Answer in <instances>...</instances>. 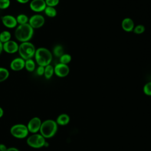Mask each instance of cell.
Wrapping results in <instances>:
<instances>
[{"label":"cell","instance_id":"obj_6","mask_svg":"<svg viewBox=\"0 0 151 151\" xmlns=\"http://www.w3.org/2000/svg\"><path fill=\"white\" fill-rule=\"evenodd\" d=\"M10 133L15 138L24 139L27 137L29 131L27 126L23 124H16L11 127Z\"/></svg>","mask_w":151,"mask_h":151},{"label":"cell","instance_id":"obj_15","mask_svg":"<svg viewBox=\"0 0 151 151\" xmlns=\"http://www.w3.org/2000/svg\"><path fill=\"white\" fill-rule=\"evenodd\" d=\"M70 121L69 116L66 114H60L57 119V123L60 125H65Z\"/></svg>","mask_w":151,"mask_h":151},{"label":"cell","instance_id":"obj_7","mask_svg":"<svg viewBox=\"0 0 151 151\" xmlns=\"http://www.w3.org/2000/svg\"><path fill=\"white\" fill-rule=\"evenodd\" d=\"M45 23L44 17L40 14H35L29 18L28 24L33 28H40Z\"/></svg>","mask_w":151,"mask_h":151},{"label":"cell","instance_id":"obj_14","mask_svg":"<svg viewBox=\"0 0 151 151\" xmlns=\"http://www.w3.org/2000/svg\"><path fill=\"white\" fill-rule=\"evenodd\" d=\"M134 23L132 19L130 18H125L122 22V27L126 32H132L134 28Z\"/></svg>","mask_w":151,"mask_h":151},{"label":"cell","instance_id":"obj_18","mask_svg":"<svg viewBox=\"0 0 151 151\" xmlns=\"http://www.w3.org/2000/svg\"><path fill=\"white\" fill-rule=\"evenodd\" d=\"M11 34L8 31H3L0 33V41L4 44L11 40Z\"/></svg>","mask_w":151,"mask_h":151},{"label":"cell","instance_id":"obj_8","mask_svg":"<svg viewBox=\"0 0 151 151\" xmlns=\"http://www.w3.org/2000/svg\"><path fill=\"white\" fill-rule=\"evenodd\" d=\"M42 122L38 117H34L29 120L27 124V128L29 132L32 133H37L40 131Z\"/></svg>","mask_w":151,"mask_h":151},{"label":"cell","instance_id":"obj_30","mask_svg":"<svg viewBox=\"0 0 151 151\" xmlns=\"http://www.w3.org/2000/svg\"><path fill=\"white\" fill-rule=\"evenodd\" d=\"M18 3L19 4H27L29 2V0H16Z\"/></svg>","mask_w":151,"mask_h":151},{"label":"cell","instance_id":"obj_32","mask_svg":"<svg viewBox=\"0 0 151 151\" xmlns=\"http://www.w3.org/2000/svg\"><path fill=\"white\" fill-rule=\"evenodd\" d=\"M4 115V110L1 107H0V118H1Z\"/></svg>","mask_w":151,"mask_h":151},{"label":"cell","instance_id":"obj_23","mask_svg":"<svg viewBox=\"0 0 151 151\" xmlns=\"http://www.w3.org/2000/svg\"><path fill=\"white\" fill-rule=\"evenodd\" d=\"M71 60V56L68 54H64L60 57V63L64 64H68Z\"/></svg>","mask_w":151,"mask_h":151},{"label":"cell","instance_id":"obj_22","mask_svg":"<svg viewBox=\"0 0 151 151\" xmlns=\"http://www.w3.org/2000/svg\"><path fill=\"white\" fill-rule=\"evenodd\" d=\"M53 54L55 57L60 58L64 54L63 47L61 45H56L53 49Z\"/></svg>","mask_w":151,"mask_h":151},{"label":"cell","instance_id":"obj_2","mask_svg":"<svg viewBox=\"0 0 151 151\" xmlns=\"http://www.w3.org/2000/svg\"><path fill=\"white\" fill-rule=\"evenodd\" d=\"M34 57L38 65L45 67L50 64L52 59V55L48 49L40 47L36 50Z\"/></svg>","mask_w":151,"mask_h":151},{"label":"cell","instance_id":"obj_12","mask_svg":"<svg viewBox=\"0 0 151 151\" xmlns=\"http://www.w3.org/2000/svg\"><path fill=\"white\" fill-rule=\"evenodd\" d=\"M19 45L17 42L9 40L3 44V50L8 54H14L18 51Z\"/></svg>","mask_w":151,"mask_h":151},{"label":"cell","instance_id":"obj_9","mask_svg":"<svg viewBox=\"0 0 151 151\" xmlns=\"http://www.w3.org/2000/svg\"><path fill=\"white\" fill-rule=\"evenodd\" d=\"M55 74L59 77H66L70 73V68L67 64L62 63L57 64L54 67Z\"/></svg>","mask_w":151,"mask_h":151},{"label":"cell","instance_id":"obj_19","mask_svg":"<svg viewBox=\"0 0 151 151\" xmlns=\"http://www.w3.org/2000/svg\"><path fill=\"white\" fill-rule=\"evenodd\" d=\"M44 11L45 14L50 18H54L57 15V10L54 7L47 6Z\"/></svg>","mask_w":151,"mask_h":151},{"label":"cell","instance_id":"obj_3","mask_svg":"<svg viewBox=\"0 0 151 151\" xmlns=\"http://www.w3.org/2000/svg\"><path fill=\"white\" fill-rule=\"evenodd\" d=\"M57 123L55 121L48 119L41 123L40 129V134L45 139L52 137L57 132Z\"/></svg>","mask_w":151,"mask_h":151},{"label":"cell","instance_id":"obj_4","mask_svg":"<svg viewBox=\"0 0 151 151\" xmlns=\"http://www.w3.org/2000/svg\"><path fill=\"white\" fill-rule=\"evenodd\" d=\"M36 49L34 44L29 41L23 42L19 45L18 52L20 57L27 60L34 57Z\"/></svg>","mask_w":151,"mask_h":151},{"label":"cell","instance_id":"obj_25","mask_svg":"<svg viewBox=\"0 0 151 151\" xmlns=\"http://www.w3.org/2000/svg\"><path fill=\"white\" fill-rule=\"evenodd\" d=\"M143 92L147 96H151V81L147 83L144 86Z\"/></svg>","mask_w":151,"mask_h":151},{"label":"cell","instance_id":"obj_26","mask_svg":"<svg viewBox=\"0 0 151 151\" xmlns=\"http://www.w3.org/2000/svg\"><path fill=\"white\" fill-rule=\"evenodd\" d=\"M10 0H0V9H5L8 8L10 5Z\"/></svg>","mask_w":151,"mask_h":151},{"label":"cell","instance_id":"obj_1","mask_svg":"<svg viewBox=\"0 0 151 151\" xmlns=\"http://www.w3.org/2000/svg\"><path fill=\"white\" fill-rule=\"evenodd\" d=\"M34 35V29L27 23L19 25L15 31V37L17 40L23 42L29 41Z\"/></svg>","mask_w":151,"mask_h":151},{"label":"cell","instance_id":"obj_10","mask_svg":"<svg viewBox=\"0 0 151 151\" xmlns=\"http://www.w3.org/2000/svg\"><path fill=\"white\" fill-rule=\"evenodd\" d=\"M47 5L45 0H32L29 3L30 9L35 12H41L44 11Z\"/></svg>","mask_w":151,"mask_h":151},{"label":"cell","instance_id":"obj_5","mask_svg":"<svg viewBox=\"0 0 151 151\" xmlns=\"http://www.w3.org/2000/svg\"><path fill=\"white\" fill-rule=\"evenodd\" d=\"M45 138L40 133H34L29 136L27 139V145L35 149H39L44 146L45 143Z\"/></svg>","mask_w":151,"mask_h":151},{"label":"cell","instance_id":"obj_24","mask_svg":"<svg viewBox=\"0 0 151 151\" xmlns=\"http://www.w3.org/2000/svg\"><path fill=\"white\" fill-rule=\"evenodd\" d=\"M145 31V27L143 25H137L136 26L134 27V29H133V32L135 33V34H142L143 32H144Z\"/></svg>","mask_w":151,"mask_h":151},{"label":"cell","instance_id":"obj_28","mask_svg":"<svg viewBox=\"0 0 151 151\" xmlns=\"http://www.w3.org/2000/svg\"><path fill=\"white\" fill-rule=\"evenodd\" d=\"M44 68H45V67L39 65L37 69V75L40 76H41L44 75Z\"/></svg>","mask_w":151,"mask_h":151},{"label":"cell","instance_id":"obj_27","mask_svg":"<svg viewBox=\"0 0 151 151\" xmlns=\"http://www.w3.org/2000/svg\"><path fill=\"white\" fill-rule=\"evenodd\" d=\"M47 6L54 7L57 6L60 2V0H45Z\"/></svg>","mask_w":151,"mask_h":151},{"label":"cell","instance_id":"obj_17","mask_svg":"<svg viewBox=\"0 0 151 151\" xmlns=\"http://www.w3.org/2000/svg\"><path fill=\"white\" fill-rule=\"evenodd\" d=\"M28 71L32 72L35 68V64L34 61L31 59H28L25 60V67H24Z\"/></svg>","mask_w":151,"mask_h":151},{"label":"cell","instance_id":"obj_31","mask_svg":"<svg viewBox=\"0 0 151 151\" xmlns=\"http://www.w3.org/2000/svg\"><path fill=\"white\" fill-rule=\"evenodd\" d=\"M8 151H19L17 148L14 147H11L9 148H8Z\"/></svg>","mask_w":151,"mask_h":151},{"label":"cell","instance_id":"obj_13","mask_svg":"<svg viewBox=\"0 0 151 151\" xmlns=\"http://www.w3.org/2000/svg\"><path fill=\"white\" fill-rule=\"evenodd\" d=\"M24 67L25 60L21 57L14 58L10 63V68L13 71H20L22 70Z\"/></svg>","mask_w":151,"mask_h":151},{"label":"cell","instance_id":"obj_29","mask_svg":"<svg viewBox=\"0 0 151 151\" xmlns=\"http://www.w3.org/2000/svg\"><path fill=\"white\" fill-rule=\"evenodd\" d=\"M7 149L8 148L4 144H2V143L0 144V151H6Z\"/></svg>","mask_w":151,"mask_h":151},{"label":"cell","instance_id":"obj_11","mask_svg":"<svg viewBox=\"0 0 151 151\" xmlns=\"http://www.w3.org/2000/svg\"><path fill=\"white\" fill-rule=\"evenodd\" d=\"M1 21L3 25L8 28H14L16 27L18 23L14 16L11 15H5L1 17Z\"/></svg>","mask_w":151,"mask_h":151},{"label":"cell","instance_id":"obj_16","mask_svg":"<svg viewBox=\"0 0 151 151\" xmlns=\"http://www.w3.org/2000/svg\"><path fill=\"white\" fill-rule=\"evenodd\" d=\"M54 73V67L49 64L45 67L44 68V76L46 79H50Z\"/></svg>","mask_w":151,"mask_h":151},{"label":"cell","instance_id":"obj_20","mask_svg":"<svg viewBox=\"0 0 151 151\" xmlns=\"http://www.w3.org/2000/svg\"><path fill=\"white\" fill-rule=\"evenodd\" d=\"M9 76V73L8 69L4 67H0V83L6 80Z\"/></svg>","mask_w":151,"mask_h":151},{"label":"cell","instance_id":"obj_33","mask_svg":"<svg viewBox=\"0 0 151 151\" xmlns=\"http://www.w3.org/2000/svg\"><path fill=\"white\" fill-rule=\"evenodd\" d=\"M2 51H3V44L0 41V54H1Z\"/></svg>","mask_w":151,"mask_h":151},{"label":"cell","instance_id":"obj_21","mask_svg":"<svg viewBox=\"0 0 151 151\" xmlns=\"http://www.w3.org/2000/svg\"><path fill=\"white\" fill-rule=\"evenodd\" d=\"M17 23L19 24V25H22V24H25L28 23V21H29V18L27 17V15H26L25 14H21L19 15H18L17 18H16Z\"/></svg>","mask_w":151,"mask_h":151}]
</instances>
